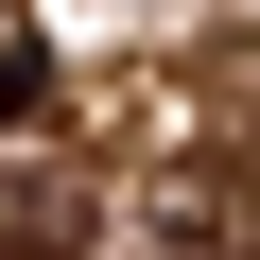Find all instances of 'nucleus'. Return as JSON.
Instances as JSON below:
<instances>
[{
    "mask_svg": "<svg viewBox=\"0 0 260 260\" xmlns=\"http://www.w3.org/2000/svg\"><path fill=\"white\" fill-rule=\"evenodd\" d=\"M52 104V35H35V0H0V139Z\"/></svg>",
    "mask_w": 260,
    "mask_h": 260,
    "instance_id": "nucleus-1",
    "label": "nucleus"
}]
</instances>
